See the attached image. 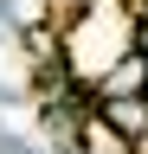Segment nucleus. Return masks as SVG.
Wrapping results in <instances>:
<instances>
[{
	"label": "nucleus",
	"instance_id": "nucleus-1",
	"mask_svg": "<svg viewBox=\"0 0 148 154\" xmlns=\"http://www.w3.org/2000/svg\"><path fill=\"white\" fill-rule=\"evenodd\" d=\"M52 26H58V58L71 64L77 84H97L122 51H135V7L129 0H90Z\"/></svg>",
	"mask_w": 148,
	"mask_h": 154
},
{
	"label": "nucleus",
	"instance_id": "nucleus-2",
	"mask_svg": "<svg viewBox=\"0 0 148 154\" xmlns=\"http://www.w3.org/2000/svg\"><path fill=\"white\" fill-rule=\"evenodd\" d=\"M90 96H97V103H116V96H148V58H142V51H122L116 64L90 84Z\"/></svg>",
	"mask_w": 148,
	"mask_h": 154
},
{
	"label": "nucleus",
	"instance_id": "nucleus-3",
	"mask_svg": "<svg viewBox=\"0 0 148 154\" xmlns=\"http://www.w3.org/2000/svg\"><path fill=\"white\" fill-rule=\"evenodd\" d=\"M0 154H52V148H32L26 135H13V128H0Z\"/></svg>",
	"mask_w": 148,
	"mask_h": 154
},
{
	"label": "nucleus",
	"instance_id": "nucleus-4",
	"mask_svg": "<svg viewBox=\"0 0 148 154\" xmlns=\"http://www.w3.org/2000/svg\"><path fill=\"white\" fill-rule=\"evenodd\" d=\"M135 51L148 58V13H135Z\"/></svg>",
	"mask_w": 148,
	"mask_h": 154
}]
</instances>
